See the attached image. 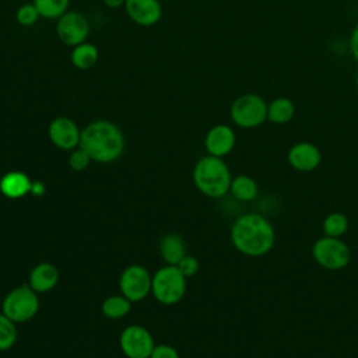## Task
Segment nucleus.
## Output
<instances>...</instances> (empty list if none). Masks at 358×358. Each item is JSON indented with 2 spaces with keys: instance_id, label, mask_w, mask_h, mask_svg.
Listing matches in <instances>:
<instances>
[{
  "instance_id": "f257e3e1",
  "label": "nucleus",
  "mask_w": 358,
  "mask_h": 358,
  "mask_svg": "<svg viewBox=\"0 0 358 358\" xmlns=\"http://www.w3.org/2000/svg\"><path fill=\"white\" fill-rule=\"evenodd\" d=\"M231 241L238 252L250 257L267 255L275 242L271 222L260 214L248 213L238 217L231 227Z\"/></svg>"
},
{
  "instance_id": "f03ea898",
  "label": "nucleus",
  "mask_w": 358,
  "mask_h": 358,
  "mask_svg": "<svg viewBox=\"0 0 358 358\" xmlns=\"http://www.w3.org/2000/svg\"><path fill=\"white\" fill-rule=\"evenodd\" d=\"M80 148L98 164H110L124 151V136L122 130L109 120H94L81 130Z\"/></svg>"
},
{
  "instance_id": "7ed1b4c3",
  "label": "nucleus",
  "mask_w": 358,
  "mask_h": 358,
  "mask_svg": "<svg viewBox=\"0 0 358 358\" xmlns=\"http://www.w3.org/2000/svg\"><path fill=\"white\" fill-rule=\"evenodd\" d=\"M231 172L220 157L206 155L193 168V183L200 193L211 199H220L229 192Z\"/></svg>"
},
{
  "instance_id": "20e7f679",
  "label": "nucleus",
  "mask_w": 358,
  "mask_h": 358,
  "mask_svg": "<svg viewBox=\"0 0 358 358\" xmlns=\"http://www.w3.org/2000/svg\"><path fill=\"white\" fill-rule=\"evenodd\" d=\"M186 280L176 266L166 264L152 274L151 294L162 305H175L186 294Z\"/></svg>"
},
{
  "instance_id": "39448f33",
  "label": "nucleus",
  "mask_w": 358,
  "mask_h": 358,
  "mask_svg": "<svg viewBox=\"0 0 358 358\" xmlns=\"http://www.w3.org/2000/svg\"><path fill=\"white\" fill-rule=\"evenodd\" d=\"M39 310V298L28 284L11 289L1 302V313L18 323H25L35 317Z\"/></svg>"
},
{
  "instance_id": "423d86ee",
  "label": "nucleus",
  "mask_w": 358,
  "mask_h": 358,
  "mask_svg": "<svg viewBox=\"0 0 358 358\" xmlns=\"http://www.w3.org/2000/svg\"><path fill=\"white\" fill-rule=\"evenodd\" d=\"M267 105L257 94H243L231 103V120L242 129L259 127L267 120Z\"/></svg>"
},
{
  "instance_id": "0eeeda50",
  "label": "nucleus",
  "mask_w": 358,
  "mask_h": 358,
  "mask_svg": "<svg viewBox=\"0 0 358 358\" xmlns=\"http://www.w3.org/2000/svg\"><path fill=\"white\" fill-rule=\"evenodd\" d=\"M312 256L320 267L334 271L344 268L350 263L351 252L340 238L323 236L313 243Z\"/></svg>"
},
{
  "instance_id": "6e6552de",
  "label": "nucleus",
  "mask_w": 358,
  "mask_h": 358,
  "mask_svg": "<svg viewBox=\"0 0 358 358\" xmlns=\"http://www.w3.org/2000/svg\"><path fill=\"white\" fill-rule=\"evenodd\" d=\"M152 275L140 264H131L123 270L119 278L120 294L126 296L131 303L140 302L151 292Z\"/></svg>"
},
{
  "instance_id": "1a4fd4ad",
  "label": "nucleus",
  "mask_w": 358,
  "mask_h": 358,
  "mask_svg": "<svg viewBox=\"0 0 358 358\" xmlns=\"http://www.w3.org/2000/svg\"><path fill=\"white\" fill-rule=\"evenodd\" d=\"M90 34V24L84 14L77 10H67L56 22V35L62 43L67 46H77L87 41Z\"/></svg>"
},
{
  "instance_id": "9d476101",
  "label": "nucleus",
  "mask_w": 358,
  "mask_h": 358,
  "mask_svg": "<svg viewBox=\"0 0 358 358\" xmlns=\"http://www.w3.org/2000/svg\"><path fill=\"white\" fill-rule=\"evenodd\" d=\"M119 345L127 358H150L155 347L151 333L140 324L124 327L120 333Z\"/></svg>"
},
{
  "instance_id": "9b49d317",
  "label": "nucleus",
  "mask_w": 358,
  "mask_h": 358,
  "mask_svg": "<svg viewBox=\"0 0 358 358\" xmlns=\"http://www.w3.org/2000/svg\"><path fill=\"white\" fill-rule=\"evenodd\" d=\"M48 136L56 148L73 151L80 145L81 130L73 119L67 116H57L49 123Z\"/></svg>"
},
{
  "instance_id": "f8f14e48",
  "label": "nucleus",
  "mask_w": 358,
  "mask_h": 358,
  "mask_svg": "<svg viewBox=\"0 0 358 358\" xmlns=\"http://www.w3.org/2000/svg\"><path fill=\"white\" fill-rule=\"evenodd\" d=\"M124 11L134 24L152 27L162 17V4L159 0H126Z\"/></svg>"
},
{
  "instance_id": "ddd939ff",
  "label": "nucleus",
  "mask_w": 358,
  "mask_h": 358,
  "mask_svg": "<svg viewBox=\"0 0 358 358\" xmlns=\"http://www.w3.org/2000/svg\"><path fill=\"white\" fill-rule=\"evenodd\" d=\"M235 143H236V136L234 129L224 123H218L213 126L207 131L204 138V147L208 155H214L220 158L228 155L234 150Z\"/></svg>"
},
{
  "instance_id": "4468645a",
  "label": "nucleus",
  "mask_w": 358,
  "mask_h": 358,
  "mask_svg": "<svg viewBox=\"0 0 358 358\" xmlns=\"http://www.w3.org/2000/svg\"><path fill=\"white\" fill-rule=\"evenodd\" d=\"M287 158L294 169L299 172H310L320 165L322 152L313 143L299 141L289 148Z\"/></svg>"
},
{
  "instance_id": "2eb2a0df",
  "label": "nucleus",
  "mask_w": 358,
  "mask_h": 358,
  "mask_svg": "<svg viewBox=\"0 0 358 358\" xmlns=\"http://www.w3.org/2000/svg\"><path fill=\"white\" fill-rule=\"evenodd\" d=\"M59 282V270L49 262L38 263L29 273L28 285L38 294L48 292Z\"/></svg>"
},
{
  "instance_id": "dca6fc26",
  "label": "nucleus",
  "mask_w": 358,
  "mask_h": 358,
  "mask_svg": "<svg viewBox=\"0 0 358 358\" xmlns=\"http://www.w3.org/2000/svg\"><path fill=\"white\" fill-rule=\"evenodd\" d=\"M32 180L21 171H11L1 176L0 192L8 199H20L31 193Z\"/></svg>"
},
{
  "instance_id": "f3484780",
  "label": "nucleus",
  "mask_w": 358,
  "mask_h": 358,
  "mask_svg": "<svg viewBox=\"0 0 358 358\" xmlns=\"http://www.w3.org/2000/svg\"><path fill=\"white\" fill-rule=\"evenodd\" d=\"M159 255L166 264L176 266L186 255V243L176 232L165 234L159 241Z\"/></svg>"
},
{
  "instance_id": "a211bd4d",
  "label": "nucleus",
  "mask_w": 358,
  "mask_h": 358,
  "mask_svg": "<svg viewBox=\"0 0 358 358\" xmlns=\"http://www.w3.org/2000/svg\"><path fill=\"white\" fill-rule=\"evenodd\" d=\"M295 115V105L287 96L274 98L267 105V120L273 124H287Z\"/></svg>"
},
{
  "instance_id": "6ab92c4d",
  "label": "nucleus",
  "mask_w": 358,
  "mask_h": 358,
  "mask_svg": "<svg viewBox=\"0 0 358 358\" xmlns=\"http://www.w3.org/2000/svg\"><path fill=\"white\" fill-rule=\"evenodd\" d=\"M99 57L98 48L91 42H83L73 48L70 59L74 67L78 70H90L92 69Z\"/></svg>"
},
{
  "instance_id": "aec40b11",
  "label": "nucleus",
  "mask_w": 358,
  "mask_h": 358,
  "mask_svg": "<svg viewBox=\"0 0 358 358\" xmlns=\"http://www.w3.org/2000/svg\"><path fill=\"white\" fill-rule=\"evenodd\" d=\"M229 192L239 201H253L257 197L259 187L253 178L248 175H238L232 178Z\"/></svg>"
},
{
  "instance_id": "412c9836",
  "label": "nucleus",
  "mask_w": 358,
  "mask_h": 358,
  "mask_svg": "<svg viewBox=\"0 0 358 358\" xmlns=\"http://www.w3.org/2000/svg\"><path fill=\"white\" fill-rule=\"evenodd\" d=\"M131 309V302L120 295H110L106 299H103L101 305V312L108 319H120L124 317Z\"/></svg>"
},
{
  "instance_id": "4be33fe9",
  "label": "nucleus",
  "mask_w": 358,
  "mask_h": 358,
  "mask_svg": "<svg viewBox=\"0 0 358 358\" xmlns=\"http://www.w3.org/2000/svg\"><path fill=\"white\" fill-rule=\"evenodd\" d=\"M39 11V15L48 20H57L62 17L70 4V0H32Z\"/></svg>"
},
{
  "instance_id": "5701e85b",
  "label": "nucleus",
  "mask_w": 358,
  "mask_h": 358,
  "mask_svg": "<svg viewBox=\"0 0 358 358\" xmlns=\"http://www.w3.org/2000/svg\"><path fill=\"white\" fill-rule=\"evenodd\" d=\"M322 229L324 236L341 238L348 229V218L343 213H331L323 220Z\"/></svg>"
},
{
  "instance_id": "b1692460",
  "label": "nucleus",
  "mask_w": 358,
  "mask_h": 358,
  "mask_svg": "<svg viewBox=\"0 0 358 358\" xmlns=\"http://www.w3.org/2000/svg\"><path fill=\"white\" fill-rule=\"evenodd\" d=\"M18 337L17 323L8 319L4 313H0V351L10 350Z\"/></svg>"
},
{
  "instance_id": "393cba45",
  "label": "nucleus",
  "mask_w": 358,
  "mask_h": 358,
  "mask_svg": "<svg viewBox=\"0 0 358 358\" xmlns=\"http://www.w3.org/2000/svg\"><path fill=\"white\" fill-rule=\"evenodd\" d=\"M39 11L35 7L34 3H25L21 7H18L15 13V20L22 27H31L34 25L39 18Z\"/></svg>"
},
{
  "instance_id": "a878e982",
  "label": "nucleus",
  "mask_w": 358,
  "mask_h": 358,
  "mask_svg": "<svg viewBox=\"0 0 358 358\" xmlns=\"http://www.w3.org/2000/svg\"><path fill=\"white\" fill-rule=\"evenodd\" d=\"M91 158L90 155L80 147H77L76 150L70 151V155H69V166L73 169V171H77V172H81L84 169L88 168V165L91 164Z\"/></svg>"
},
{
  "instance_id": "bb28decb",
  "label": "nucleus",
  "mask_w": 358,
  "mask_h": 358,
  "mask_svg": "<svg viewBox=\"0 0 358 358\" xmlns=\"http://www.w3.org/2000/svg\"><path fill=\"white\" fill-rule=\"evenodd\" d=\"M176 267L179 268V271L186 277H192L199 271V260L194 256L190 255H185L180 262L176 264Z\"/></svg>"
},
{
  "instance_id": "cd10ccee",
  "label": "nucleus",
  "mask_w": 358,
  "mask_h": 358,
  "mask_svg": "<svg viewBox=\"0 0 358 358\" xmlns=\"http://www.w3.org/2000/svg\"><path fill=\"white\" fill-rule=\"evenodd\" d=\"M150 358H179V354L172 345L159 344L154 347Z\"/></svg>"
},
{
  "instance_id": "c85d7f7f",
  "label": "nucleus",
  "mask_w": 358,
  "mask_h": 358,
  "mask_svg": "<svg viewBox=\"0 0 358 358\" xmlns=\"http://www.w3.org/2000/svg\"><path fill=\"white\" fill-rule=\"evenodd\" d=\"M350 52H351V56L354 57L355 62H358V24L354 27V29L351 31V35H350Z\"/></svg>"
},
{
  "instance_id": "c756f323",
  "label": "nucleus",
  "mask_w": 358,
  "mask_h": 358,
  "mask_svg": "<svg viewBox=\"0 0 358 358\" xmlns=\"http://www.w3.org/2000/svg\"><path fill=\"white\" fill-rule=\"evenodd\" d=\"M126 0H103V4L109 8H119V7H124Z\"/></svg>"
},
{
  "instance_id": "7c9ffc66",
  "label": "nucleus",
  "mask_w": 358,
  "mask_h": 358,
  "mask_svg": "<svg viewBox=\"0 0 358 358\" xmlns=\"http://www.w3.org/2000/svg\"><path fill=\"white\" fill-rule=\"evenodd\" d=\"M355 87H357V90H358V73H357V76H355Z\"/></svg>"
}]
</instances>
